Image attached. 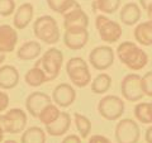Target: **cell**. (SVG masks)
<instances>
[{
    "label": "cell",
    "mask_w": 152,
    "mask_h": 143,
    "mask_svg": "<svg viewBox=\"0 0 152 143\" xmlns=\"http://www.w3.org/2000/svg\"><path fill=\"white\" fill-rule=\"evenodd\" d=\"M18 43V33L15 28L9 24L0 26V52L1 53H10L15 50Z\"/></svg>",
    "instance_id": "9a60e30c"
},
{
    "label": "cell",
    "mask_w": 152,
    "mask_h": 143,
    "mask_svg": "<svg viewBox=\"0 0 152 143\" xmlns=\"http://www.w3.org/2000/svg\"><path fill=\"white\" fill-rule=\"evenodd\" d=\"M38 62L46 72L48 81H52L61 72L64 65V53L57 48H50L45 52L41 60H38Z\"/></svg>",
    "instance_id": "8992f818"
},
{
    "label": "cell",
    "mask_w": 152,
    "mask_h": 143,
    "mask_svg": "<svg viewBox=\"0 0 152 143\" xmlns=\"http://www.w3.org/2000/svg\"><path fill=\"white\" fill-rule=\"evenodd\" d=\"M145 139L147 143H152V125L146 131V134H145Z\"/></svg>",
    "instance_id": "e575fe53"
},
{
    "label": "cell",
    "mask_w": 152,
    "mask_h": 143,
    "mask_svg": "<svg viewBox=\"0 0 152 143\" xmlns=\"http://www.w3.org/2000/svg\"><path fill=\"white\" fill-rule=\"evenodd\" d=\"M91 91L94 94H105L112 86V77L108 74H99L94 80H91Z\"/></svg>",
    "instance_id": "cb8c5ba5"
},
{
    "label": "cell",
    "mask_w": 152,
    "mask_h": 143,
    "mask_svg": "<svg viewBox=\"0 0 152 143\" xmlns=\"http://www.w3.org/2000/svg\"><path fill=\"white\" fill-rule=\"evenodd\" d=\"M89 41V32L88 29H72L65 31L64 34V43L71 51L83 50L88 45Z\"/></svg>",
    "instance_id": "4fadbf2b"
},
{
    "label": "cell",
    "mask_w": 152,
    "mask_h": 143,
    "mask_svg": "<svg viewBox=\"0 0 152 143\" xmlns=\"http://www.w3.org/2000/svg\"><path fill=\"white\" fill-rule=\"evenodd\" d=\"M19 71L12 65H4L0 67V89L12 90L19 84Z\"/></svg>",
    "instance_id": "e0dca14e"
},
{
    "label": "cell",
    "mask_w": 152,
    "mask_h": 143,
    "mask_svg": "<svg viewBox=\"0 0 152 143\" xmlns=\"http://www.w3.org/2000/svg\"><path fill=\"white\" fill-rule=\"evenodd\" d=\"M24 81H26V84H28L32 88H38V86H41V85H43L45 82H48L47 75L43 71V69L41 67L38 61L32 69H29L26 72Z\"/></svg>",
    "instance_id": "44dd1931"
},
{
    "label": "cell",
    "mask_w": 152,
    "mask_h": 143,
    "mask_svg": "<svg viewBox=\"0 0 152 143\" xmlns=\"http://www.w3.org/2000/svg\"><path fill=\"white\" fill-rule=\"evenodd\" d=\"M141 82H142L143 94L152 98V71H148V72H146L143 76H142Z\"/></svg>",
    "instance_id": "4dcf8cb0"
},
{
    "label": "cell",
    "mask_w": 152,
    "mask_h": 143,
    "mask_svg": "<svg viewBox=\"0 0 152 143\" xmlns=\"http://www.w3.org/2000/svg\"><path fill=\"white\" fill-rule=\"evenodd\" d=\"M41 52H42V47L39 45V42L28 41L18 48L17 57L22 61H33L41 55Z\"/></svg>",
    "instance_id": "ffe728a7"
},
{
    "label": "cell",
    "mask_w": 152,
    "mask_h": 143,
    "mask_svg": "<svg viewBox=\"0 0 152 143\" xmlns=\"http://www.w3.org/2000/svg\"><path fill=\"white\" fill-rule=\"evenodd\" d=\"M114 58H115L114 50L109 46H98L89 55L90 65L98 71H105L112 67Z\"/></svg>",
    "instance_id": "30bf717a"
},
{
    "label": "cell",
    "mask_w": 152,
    "mask_h": 143,
    "mask_svg": "<svg viewBox=\"0 0 152 143\" xmlns=\"http://www.w3.org/2000/svg\"><path fill=\"white\" fill-rule=\"evenodd\" d=\"M134 117L143 124H152V105L151 103H138L133 109Z\"/></svg>",
    "instance_id": "d4e9b609"
},
{
    "label": "cell",
    "mask_w": 152,
    "mask_h": 143,
    "mask_svg": "<svg viewBox=\"0 0 152 143\" xmlns=\"http://www.w3.org/2000/svg\"><path fill=\"white\" fill-rule=\"evenodd\" d=\"M124 101L123 99L115 95H107L100 99V101L98 104V112L99 114L107 120L114 122L117 119H119L123 113H124Z\"/></svg>",
    "instance_id": "5b68a950"
},
{
    "label": "cell",
    "mask_w": 152,
    "mask_h": 143,
    "mask_svg": "<svg viewBox=\"0 0 152 143\" xmlns=\"http://www.w3.org/2000/svg\"><path fill=\"white\" fill-rule=\"evenodd\" d=\"M4 134H5V132H4L1 122H0V143H3V141H4Z\"/></svg>",
    "instance_id": "74e56055"
},
{
    "label": "cell",
    "mask_w": 152,
    "mask_h": 143,
    "mask_svg": "<svg viewBox=\"0 0 152 143\" xmlns=\"http://www.w3.org/2000/svg\"><path fill=\"white\" fill-rule=\"evenodd\" d=\"M9 105V95L0 90V112H4Z\"/></svg>",
    "instance_id": "1f68e13d"
},
{
    "label": "cell",
    "mask_w": 152,
    "mask_h": 143,
    "mask_svg": "<svg viewBox=\"0 0 152 143\" xmlns=\"http://www.w3.org/2000/svg\"><path fill=\"white\" fill-rule=\"evenodd\" d=\"M88 143H112V141L109 138L104 137V136H100V134H95V136H91Z\"/></svg>",
    "instance_id": "d6a6232c"
},
{
    "label": "cell",
    "mask_w": 152,
    "mask_h": 143,
    "mask_svg": "<svg viewBox=\"0 0 152 143\" xmlns=\"http://www.w3.org/2000/svg\"><path fill=\"white\" fill-rule=\"evenodd\" d=\"M140 1H141V5H142V8H143L145 10H146L147 7H148V4L152 1V0H140Z\"/></svg>",
    "instance_id": "8d00e7d4"
},
{
    "label": "cell",
    "mask_w": 152,
    "mask_h": 143,
    "mask_svg": "<svg viewBox=\"0 0 152 143\" xmlns=\"http://www.w3.org/2000/svg\"><path fill=\"white\" fill-rule=\"evenodd\" d=\"M46 1L52 12H56L58 14H65L77 4L76 0H46Z\"/></svg>",
    "instance_id": "f1b7e54d"
},
{
    "label": "cell",
    "mask_w": 152,
    "mask_h": 143,
    "mask_svg": "<svg viewBox=\"0 0 152 143\" xmlns=\"http://www.w3.org/2000/svg\"><path fill=\"white\" fill-rule=\"evenodd\" d=\"M20 143H46V131L39 127L24 129L20 137Z\"/></svg>",
    "instance_id": "603a6c76"
},
{
    "label": "cell",
    "mask_w": 152,
    "mask_h": 143,
    "mask_svg": "<svg viewBox=\"0 0 152 143\" xmlns=\"http://www.w3.org/2000/svg\"><path fill=\"white\" fill-rule=\"evenodd\" d=\"M89 17L79 4H76L64 14V27L65 31L72 29H88Z\"/></svg>",
    "instance_id": "8fae6325"
},
{
    "label": "cell",
    "mask_w": 152,
    "mask_h": 143,
    "mask_svg": "<svg viewBox=\"0 0 152 143\" xmlns=\"http://www.w3.org/2000/svg\"><path fill=\"white\" fill-rule=\"evenodd\" d=\"M146 12H147V17H148V20H152V1L148 4V7H147Z\"/></svg>",
    "instance_id": "d590c367"
},
{
    "label": "cell",
    "mask_w": 152,
    "mask_h": 143,
    "mask_svg": "<svg viewBox=\"0 0 152 143\" xmlns=\"http://www.w3.org/2000/svg\"><path fill=\"white\" fill-rule=\"evenodd\" d=\"M122 0H94L93 9L94 12H102L104 14L115 13L121 7Z\"/></svg>",
    "instance_id": "4316f807"
},
{
    "label": "cell",
    "mask_w": 152,
    "mask_h": 143,
    "mask_svg": "<svg viewBox=\"0 0 152 143\" xmlns=\"http://www.w3.org/2000/svg\"><path fill=\"white\" fill-rule=\"evenodd\" d=\"M33 33L38 41L47 45H55L60 41V29L57 22L51 15L38 17L33 23Z\"/></svg>",
    "instance_id": "7a4b0ae2"
},
{
    "label": "cell",
    "mask_w": 152,
    "mask_h": 143,
    "mask_svg": "<svg viewBox=\"0 0 152 143\" xmlns=\"http://www.w3.org/2000/svg\"><path fill=\"white\" fill-rule=\"evenodd\" d=\"M50 103H52V99L47 94L41 91H33L26 99V109L33 118H38L41 110Z\"/></svg>",
    "instance_id": "5bb4252c"
},
{
    "label": "cell",
    "mask_w": 152,
    "mask_h": 143,
    "mask_svg": "<svg viewBox=\"0 0 152 143\" xmlns=\"http://www.w3.org/2000/svg\"><path fill=\"white\" fill-rule=\"evenodd\" d=\"M142 76L138 74H128L123 77L121 82V91L122 96L127 101L136 103L145 96L143 90H142V82H141Z\"/></svg>",
    "instance_id": "ba28073f"
},
{
    "label": "cell",
    "mask_w": 152,
    "mask_h": 143,
    "mask_svg": "<svg viewBox=\"0 0 152 143\" xmlns=\"http://www.w3.org/2000/svg\"><path fill=\"white\" fill-rule=\"evenodd\" d=\"M3 143H18V142L14 139H8V141H3Z\"/></svg>",
    "instance_id": "f35d334b"
},
{
    "label": "cell",
    "mask_w": 152,
    "mask_h": 143,
    "mask_svg": "<svg viewBox=\"0 0 152 143\" xmlns=\"http://www.w3.org/2000/svg\"><path fill=\"white\" fill-rule=\"evenodd\" d=\"M33 15H34V8L31 3H23L22 5H19L18 9L14 13L13 18V26L15 29L22 31L29 26L32 22Z\"/></svg>",
    "instance_id": "2e32d148"
},
{
    "label": "cell",
    "mask_w": 152,
    "mask_h": 143,
    "mask_svg": "<svg viewBox=\"0 0 152 143\" xmlns=\"http://www.w3.org/2000/svg\"><path fill=\"white\" fill-rule=\"evenodd\" d=\"M61 110L58 109V107L53 103H50L48 105H46L43 109L41 110L39 115H38V119L42 124L45 125H48L51 123H53L57 118H58Z\"/></svg>",
    "instance_id": "484cf974"
},
{
    "label": "cell",
    "mask_w": 152,
    "mask_h": 143,
    "mask_svg": "<svg viewBox=\"0 0 152 143\" xmlns=\"http://www.w3.org/2000/svg\"><path fill=\"white\" fill-rule=\"evenodd\" d=\"M142 15V10L138 4L136 3H127L126 5H123L119 13V18L123 24L126 26H136L140 22Z\"/></svg>",
    "instance_id": "d6986e66"
},
{
    "label": "cell",
    "mask_w": 152,
    "mask_h": 143,
    "mask_svg": "<svg viewBox=\"0 0 152 143\" xmlns=\"http://www.w3.org/2000/svg\"><path fill=\"white\" fill-rule=\"evenodd\" d=\"M140 127L133 119L126 118L117 123L115 141L117 143H137L140 141Z\"/></svg>",
    "instance_id": "9c48e42d"
},
{
    "label": "cell",
    "mask_w": 152,
    "mask_h": 143,
    "mask_svg": "<svg viewBox=\"0 0 152 143\" xmlns=\"http://www.w3.org/2000/svg\"><path fill=\"white\" fill-rule=\"evenodd\" d=\"M71 125V117L67 112H61L58 118L53 123L46 125V133L53 137H61L70 129Z\"/></svg>",
    "instance_id": "ac0fdd59"
},
{
    "label": "cell",
    "mask_w": 152,
    "mask_h": 143,
    "mask_svg": "<svg viewBox=\"0 0 152 143\" xmlns=\"http://www.w3.org/2000/svg\"><path fill=\"white\" fill-rule=\"evenodd\" d=\"M3 129L5 133L18 134L26 129L27 125V113L20 108H13L5 114L0 115Z\"/></svg>",
    "instance_id": "277c9868"
},
{
    "label": "cell",
    "mask_w": 152,
    "mask_h": 143,
    "mask_svg": "<svg viewBox=\"0 0 152 143\" xmlns=\"http://www.w3.org/2000/svg\"><path fill=\"white\" fill-rule=\"evenodd\" d=\"M66 72L76 88H85L91 82V74L86 61L81 57H71L66 62Z\"/></svg>",
    "instance_id": "3957f363"
},
{
    "label": "cell",
    "mask_w": 152,
    "mask_h": 143,
    "mask_svg": "<svg viewBox=\"0 0 152 143\" xmlns=\"http://www.w3.org/2000/svg\"><path fill=\"white\" fill-rule=\"evenodd\" d=\"M52 100L60 108H69L72 105L76 100V91L74 86L65 82L57 85L52 93Z\"/></svg>",
    "instance_id": "7c38bea8"
},
{
    "label": "cell",
    "mask_w": 152,
    "mask_h": 143,
    "mask_svg": "<svg viewBox=\"0 0 152 143\" xmlns=\"http://www.w3.org/2000/svg\"><path fill=\"white\" fill-rule=\"evenodd\" d=\"M117 57L127 69L132 71L143 70L148 63V55L140 48L134 42L126 41L118 46Z\"/></svg>",
    "instance_id": "6da1fadb"
},
{
    "label": "cell",
    "mask_w": 152,
    "mask_h": 143,
    "mask_svg": "<svg viewBox=\"0 0 152 143\" xmlns=\"http://www.w3.org/2000/svg\"><path fill=\"white\" fill-rule=\"evenodd\" d=\"M151 105H152V101H151Z\"/></svg>",
    "instance_id": "ab89813d"
},
{
    "label": "cell",
    "mask_w": 152,
    "mask_h": 143,
    "mask_svg": "<svg viewBox=\"0 0 152 143\" xmlns=\"http://www.w3.org/2000/svg\"><path fill=\"white\" fill-rule=\"evenodd\" d=\"M61 143H81V137L76 134H69L64 138Z\"/></svg>",
    "instance_id": "836d02e7"
},
{
    "label": "cell",
    "mask_w": 152,
    "mask_h": 143,
    "mask_svg": "<svg viewBox=\"0 0 152 143\" xmlns=\"http://www.w3.org/2000/svg\"><path fill=\"white\" fill-rule=\"evenodd\" d=\"M137 43L142 46H152V20L138 23L133 32Z\"/></svg>",
    "instance_id": "7402d4cb"
},
{
    "label": "cell",
    "mask_w": 152,
    "mask_h": 143,
    "mask_svg": "<svg viewBox=\"0 0 152 143\" xmlns=\"http://www.w3.org/2000/svg\"><path fill=\"white\" fill-rule=\"evenodd\" d=\"M74 122L81 139H86V137H89L90 132H91V122H90V119L80 113H75Z\"/></svg>",
    "instance_id": "83f0119b"
},
{
    "label": "cell",
    "mask_w": 152,
    "mask_h": 143,
    "mask_svg": "<svg viewBox=\"0 0 152 143\" xmlns=\"http://www.w3.org/2000/svg\"><path fill=\"white\" fill-rule=\"evenodd\" d=\"M15 12L14 0H0V17H9Z\"/></svg>",
    "instance_id": "f546056e"
},
{
    "label": "cell",
    "mask_w": 152,
    "mask_h": 143,
    "mask_svg": "<svg viewBox=\"0 0 152 143\" xmlns=\"http://www.w3.org/2000/svg\"><path fill=\"white\" fill-rule=\"evenodd\" d=\"M95 27L105 43H115L122 37V27L118 22H114L105 15H98L95 18Z\"/></svg>",
    "instance_id": "52a82bcc"
}]
</instances>
